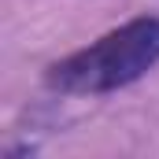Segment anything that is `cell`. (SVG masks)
Returning a JSON list of instances; mask_svg holds the SVG:
<instances>
[{
    "instance_id": "cell-1",
    "label": "cell",
    "mask_w": 159,
    "mask_h": 159,
    "mask_svg": "<svg viewBox=\"0 0 159 159\" xmlns=\"http://www.w3.org/2000/svg\"><path fill=\"white\" fill-rule=\"evenodd\" d=\"M159 63V15H137L104 37L44 67V85L63 96H104L141 81Z\"/></svg>"
}]
</instances>
